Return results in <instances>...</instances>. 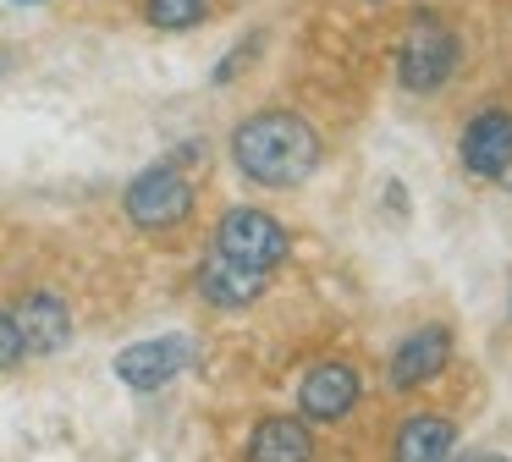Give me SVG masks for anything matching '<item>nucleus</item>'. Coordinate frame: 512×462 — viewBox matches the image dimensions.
Listing matches in <instances>:
<instances>
[{"mask_svg": "<svg viewBox=\"0 0 512 462\" xmlns=\"http://www.w3.org/2000/svg\"><path fill=\"white\" fill-rule=\"evenodd\" d=\"M320 132L309 127V116L287 105L254 110L232 127V165L248 176L254 187H298L320 171Z\"/></svg>", "mask_w": 512, "mask_h": 462, "instance_id": "f257e3e1", "label": "nucleus"}, {"mask_svg": "<svg viewBox=\"0 0 512 462\" xmlns=\"http://www.w3.org/2000/svg\"><path fill=\"white\" fill-rule=\"evenodd\" d=\"M391 61H397V83L408 88V94H441L457 77V66H463V39H457V28L446 17L413 11Z\"/></svg>", "mask_w": 512, "mask_h": 462, "instance_id": "f03ea898", "label": "nucleus"}, {"mask_svg": "<svg viewBox=\"0 0 512 462\" xmlns=\"http://www.w3.org/2000/svg\"><path fill=\"white\" fill-rule=\"evenodd\" d=\"M122 209L138 231H177L193 215V182L182 176V165L160 160L149 171H138L122 193Z\"/></svg>", "mask_w": 512, "mask_h": 462, "instance_id": "7ed1b4c3", "label": "nucleus"}, {"mask_svg": "<svg viewBox=\"0 0 512 462\" xmlns=\"http://www.w3.org/2000/svg\"><path fill=\"white\" fill-rule=\"evenodd\" d=\"M215 253L248 264V270H276L292 253V231L281 226L276 215H265V209L237 204V209H226L221 226H215Z\"/></svg>", "mask_w": 512, "mask_h": 462, "instance_id": "20e7f679", "label": "nucleus"}, {"mask_svg": "<svg viewBox=\"0 0 512 462\" xmlns=\"http://www.w3.org/2000/svg\"><path fill=\"white\" fill-rule=\"evenodd\" d=\"M199 358V341L171 330V336H149V341H133V347L116 352V380L133 385V391H160L171 385L177 374H188V363Z\"/></svg>", "mask_w": 512, "mask_h": 462, "instance_id": "39448f33", "label": "nucleus"}, {"mask_svg": "<svg viewBox=\"0 0 512 462\" xmlns=\"http://www.w3.org/2000/svg\"><path fill=\"white\" fill-rule=\"evenodd\" d=\"M457 160L468 176H501L512 165V110L485 105L479 116H468L463 138H457Z\"/></svg>", "mask_w": 512, "mask_h": 462, "instance_id": "423d86ee", "label": "nucleus"}, {"mask_svg": "<svg viewBox=\"0 0 512 462\" xmlns=\"http://www.w3.org/2000/svg\"><path fill=\"white\" fill-rule=\"evenodd\" d=\"M12 319L23 330V352H34V358H50V352H61L72 341V308L50 286H34V292L17 297Z\"/></svg>", "mask_w": 512, "mask_h": 462, "instance_id": "0eeeda50", "label": "nucleus"}, {"mask_svg": "<svg viewBox=\"0 0 512 462\" xmlns=\"http://www.w3.org/2000/svg\"><path fill=\"white\" fill-rule=\"evenodd\" d=\"M446 363H452V330L419 325L413 336L397 341V352H391V391H419V385L441 380Z\"/></svg>", "mask_w": 512, "mask_h": 462, "instance_id": "6e6552de", "label": "nucleus"}, {"mask_svg": "<svg viewBox=\"0 0 512 462\" xmlns=\"http://www.w3.org/2000/svg\"><path fill=\"white\" fill-rule=\"evenodd\" d=\"M358 391L364 385H358L353 363H314L298 385V413L309 424H336V418H347L358 407Z\"/></svg>", "mask_w": 512, "mask_h": 462, "instance_id": "1a4fd4ad", "label": "nucleus"}, {"mask_svg": "<svg viewBox=\"0 0 512 462\" xmlns=\"http://www.w3.org/2000/svg\"><path fill=\"white\" fill-rule=\"evenodd\" d=\"M265 286H270V270H248V264L221 259V253H210L199 264V275H193V292L215 308H248L265 297Z\"/></svg>", "mask_w": 512, "mask_h": 462, "instance_id": "9d476101", "label": "nucleus"}, {"mask_svg": "<svg viewBox=\"0 0 512 462\" xmlns=\"http://www.w3.org/2000/svg\"><path fill=\"white\" fill-rule=\"evenodd\" d=\"M248 462H314V435H309V418H292V413H270L254 424L243 446Z\"/></svg>", "mask_w": 512, "mask_h": 462, "instance_id": "9b49d317", "label": "nucleus"}, {"mask_svg": "<svg viewBox=\"0 0 512 462\" xmlns=\"http://www.w3.org/2000/svg\"><path fill=\"white\" fill-rule=\"evenodd\" d=\"M457 446L452 418L441 413H408L397 429V446H391V462H446Z\"/></svg>", "mask_w": 512, "mask_h": 462, "instance_id": "f8f14e48", "label": "nucleus"}, {"mask_svg": "<svg viewBox=\"0 0 512 462\" xmlns=\"http://www.w3.org/2000/svg\"><path fill=\"white\" fill-rule=\"evenodd\" d=\"M210 17V0H144V22L160 33H188Z\"/></svg>", "mask_w": 512, "mask_h": 462, "instance_id": "ddd939ff", "label": "nucleus"}, {"mask_svg": "<svg viewBox=\"0 0 512 462\" xmlns=\"http://www.w3.org/2000/svg\"><path fill=\"white\" fill-rule=\"evenodd\" d=\"M23 358H28V352H23V330H17V319L0 308V374L17 369Z\"/></svg>", "mask_w": 512, "mask_h": 462, "instance_id": "4468645a", "label": "nucleus"}, {"mask_svg": "<svg viewBox=\"0 0 512 462\" xmlns=\"http://www.w3.org/2000/svg\"><path fill=\"white\" fill-rule=\"evenodd\" d=\"M259 44H265V39H259V33H254V39H243V44H237V50H226V55H221V66H215V72H210V83H215V88H226V83H232L237 72H243V61H248V55L259 50Z\"/></svg>", "mask_w": 512, "mask_h": 462, "instance_id": "2eb2a0df", "label": "nucleus"}, {"mask_svg": "<svg viewBox=\"0 0 512 462\" xmlns=\"http://www.w3.org/2000/svg\"><path fill=\"white\" fill-rule=\"evenodd\" d=\"M386 204H391V215H408V187H402V182H386Z\"/></svg>", "mask_w": 512, "mask_h": 462, "instance_id": "dca6fc26", "label": "nucleus"}, {"mask_svg": "<svg viewBox=\"0 0 512 462\" xmlns=\"http://www.w3.org/2000/svg\"><path fill=\"white\" fill-rule=\"evenodd\" d=\"M452 462V457H446ZM457 462H512V457H501V451H468V457H457Z\"/></svg>", "mask_w": 512, "mask_h": 462, "instance_id": "f3484780", "label": "nucleus"}, {"mask_svg": "<svg viewBox=\"0 0 512 462\" xmlns=\"http://www.w3.org/2000/svg\"><path fill=\"white\" fill-rule=\"evenodd\" d=\"M12 61H17V55H12V44H0V77L12 72Z\"/></svg>", "mask_w": 512, "mask_h": 462, "instance_id": "a211bd4d", "label": "nucleus"}, {"mask_svg": "<svg viewBox=\"0 0 512 462\" xmlns=\"http://www.w3.org/2000/svg\"><path fill=\"white\" fill-rule=\"evenodd\" d=\"M12 6H45V0H12Z\"/></svg>", "mask_w": 512, "mask_h": 462, "instance_id": "6ab92c4d", "label": "nucleus"}]
</instances>
